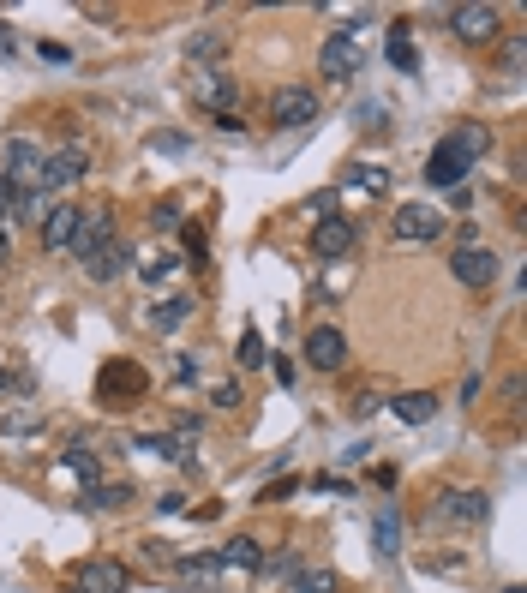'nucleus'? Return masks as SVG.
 Wrapping results in <instances>:
<instances>
[{
	"label": "nucleus",
	"instance_id": "f257e3e1",
	"mask_svg": "<svg viewBox=\"0 0 527 593\" xmlns=\"http://www.w3.org/2000/svg\"><path fill=\"white\" fill-rule=\"evenodd\" d=\"M366 30H372V18H348L330 42H324V54H318V72L330 78V84H348L360 66H366Z\"/></svg>",
	"mask_w": 527,
	"mask_h": 593
},
{
	"label": "nucleus",
	"instance_id": "f03ea898",
	"mask_svg": "<svg viewBox=\"0 0 527 593\" xmlns=\"http://www.w3.org/2000/svg\"><path fill=\"white\" fill-rule=\"evenodd\" d=\"M144 390H150V372H144L138 360H108V366H102V378H96L102 408H126V402H138Z\"/></svg>",
	"mask_w": 527,
	"mask_h": 593
},
{
	"label": "nucleus",
	"instance_id": "7ed1b4c3",
	"mask_svg": "<svg viewBox=\"0 0 527 593\" xmlns=\"http://www.w3.org/2000/svg\"><path fill=\"white\" fill-rule=\"evenodd\" d=\"M192 102L210 108V114H240V84L228 66H198L192 72Z\"/></svg>",
	"mask_w": 527,
	"mask_h": 593
},
{
	"label": "nucleus",
	"instance_id": "20e7f679",
	"mask_svg": "<svg viewBox=\"0 0 527 593\" xmlns=\"http://www.w3.org/2000/svg\"><path fill=\"white\" fill-rule=\"evenodd\" d=\"M84 174H90V150H84V144H66V150L42 156V168H36V186L54 198V192H72Z\"/></svg>",
	"mask_w": 527,
	"mask_h": 593
},
{
	"label": "nucleus",
	"instance_id": "39448f33",
	"mask_svg": "<svg viewBox=\"0 0 527 593\" xmlns=\"http://www.w3.org/2000/svg\"><path fill=\"white\" fill-rule=\"evenodd\" d=\"M312 120H318V90H312V84H282V90H270V126L294 132V126H312Z\"/></svg>",
	"mask_w": 527,
	"mask_h": 593
},
{
	"label": "nucleus",
	"instance_id": "423d86ee",
	"mask_svg": "<svg viewBox=\"0 0 527 593\" xmlns=\"http://www.w3.org/2000/svg\"><path fill=\"white\" fill-rule=\"evenodd\" d=\"M486 510H492V498H486V492H444V498H432L426 522H432V528H438V522H462V528H480V522H486Z\"/></svg>",
	"mask_w": 527,
	"mask_h": 593
},
{
	"label": "nucleus",
	"instance_id": "0eeeda50",
	"mask_svg": "<svg viewBox=\"0 0 527 593\" xmlns=\"http://www.w3.org/2000/svg\"><path fill=\"white\" fill-rule=\"evenodd\" d=\"M72 588L78 593H126L132 588V570H126L120 558H84V564L72 570Z\"/></svg>",
	"mask_w": 527,
	"mask_h": 593
},
{
	"label": "nucleus",
	"instance_id": "6e6552de",
	"mask_svg": "<svg viewBox=\"0 0 527 593\" xmlns=\"http://www.w3.org/2000/svg\"><path fill=\"white\" fill-rule=\"evenodd\" d=\"M450 30H456L462 42H474V48H480V42H498V30H504V12L474 0V6H456V12H450Z\"/></svg>",
	"mask_w": 527,
	"mask_h": 593
},
{
	"label": "nucleus",
	"instance_id": "1a4fd4ad",
	"mask_svg": "<svg viewBox=\"0 0 527 593\" xmlns=\"http://www.w3.org/2000/svg\"><path fill=\"white\" fill-rule=\"evenodd\" d=\"M36 168H42V144H36V138H24V132H18V138H6V150H0V174H6L18 192H24V186H36Z\"/></svg>",
	"mask_w": 527,
	"mask_h": 593
},
{
	"label": "nucleus",
	"instance_id": "9d476101",
	"mask_svg": "<svg viewBox=\"0 0 527 593\" xmlns=\"http://www.w3.org/2000/svg\"><path fill=\"white\" fill-rule=\"evenodd\" d=\"M474 168V156L456 144V138H438V150L426 156V186H462Z\"/></svg>",
	"mask_w": 527,
	"mask_h": 593
},
{
	"label": "nucleus",
	"instance_id": "9b49d317",
	"mask_svg": "<svg viewBox=\"0 0 527 593\" xmlns=\"http://www.w3.org/2000/svg\"><path fill=\"white\" fill-rule=\"evenodd\" d=\"M390 234H396L402 246L438 240V234H444V210H432V204H402V210H396V222H390Z\"/></svg>",
	"mask_w": 527,
	"mask_h": 593
},
{
	"label": "nucleus",
	"instance_id": "f8f14e48",
	"mask_svg": "<svg viewBox=\"0 0 527 593\" xmlns=\"http://www.w3.org/2000/svg\"><path fill=\"white\" fill-rule=\"evenodd\" d=\"M450 276H456L462 288H492V282H498L492 246H456V252H450Z\"/></svg>",
	"mask_w": 527,
	"mask_h": 593
},
{
	"label": "nucleus",
	"instance_id": "ddd939ff",
	"mask_svg": "<svg viewBox=\"0 0 527 593\" xmlns=\"http://www.w3.org/2000/svg\"><path fill=\"white\" fill-rule=\"evenodd\" d=\"M108 240H114V210L102 204V210H84V216H78V234H72L66 252H78V264H90Z\"/></svg>",
	"mask_w": 527,
	"mask_h": 593
},
{
	"label": "nucleus",
	"instance_id": "4468645a",
	"mask_svg": "<svg viewBox=\"0 0 527 593\" xmlns=\"http://www.w3.org/2000/svg\"><path fill=\"white\" fill-rule=\"evenodd\" d=\"M306 360H312L318 372H342V366H348V336H342L336 324L306 330Z\"/></svg>",
	"mask_w": 527,
	"mask_h": 593
},
{
	"label": "nucleus",
	"instance_id": "2eb2a0df",
	"mask_svg": "<svg viewBox=\"0 0 527 593\" xmlns=\"http://www.w3.org/2000/svg\"><path fill=\"white\" fill-rule=\"evenodd\" d=\"M258 558H264V546L252 534H240V540H228L216 552V570H222V582H252L258 576Z\"/></svg>",
	"mask_w": 527,
	"mask_h": 593
},
{
	"label": "nucleus",
	"instance_id": "dca6fc26",
	"mask_svg": "<svg viewBox=\"0 0 527 593\" xmlns=\"http://www.w3.org/2000/svg\"><path fill=\"white\" fill-rule=\"evenodd\" d=\"M78 216H84V204H54V210L42 216V228H36V234H42V246H48V252H66V246H72V234H78Z\"/></svg>",
	"mask_w": 527,
	"mask_h": 593
},
{
	"label": "nucleus",
	"instance_id": "f3484780",
	"mask_svg": "<svg viewBox=\"0 0 527 593\" xmlns=\"http://www.w3.org/2000/svg\"><path fill=\"white\" fill-rule=\"evenodd\" d=\"M348 246H354V222H348V216H318L312 252H318V258H348Z\"/></svg>",
	"mask_w": 527,
	"mask_h": 593
},
{
	"label": "nucleus",
	"instance_id": "a211bd4d",
	"mask_svg": "<svg viewBox=\"0 0 527 593\" xmlns=\"http://www.w3.org/2000/svg\"><path fill=\"white\" fill-rule=\"evenodd\" d=\"M126 270H132V246H126L120 234H114V240L84 264V276H90V282H114V276H126Z\"/></svg>",
	"mask_w": 527,
	"mask_h": 593
},
{
	"label": "nucleus",
	"instance_id": "6ab92c4d",
	"mask_svg": "<svg viewBox=\"0 0 527 593\" xmlns=\"http://www.w3.org/2000/svg\"><path fill=\"white\" fill-rule=\"evenodd\" d=\"M186 318H192V300H186V294H168V300H150V306H144V324H150L156 336H174Z\"/></svg>",
	"mask_w": 527,
	"mask_h": 593
},
{
	"label": "nucleus",
	"instance_id": "aec40b11",
	"mask_svg": "<svg viewBox=\"0 0 527 593\" xmlns=\"http://www.w3.org/2000/svg\"><path fill=\"white\" fill-rule=\"evenodd\" d=\"M174 582H180V588H216V582H222V570H216V552L174 558Z\"/></svg>",
	"mask_w": 527,
	"mask_h": 593
},
{
	"label": "nucleus",
	"instance_id": "412c9836",
	"mask_svg": "<svg viewBox=\"0 0 527 593\" xmlns=\"http://www.w3.org/2000/svg\"><path fill=\"white\" fill-rule=\"evenodd\" d=\"M390 414H396L402 426H426V420L438 414V396H426V390H408V396H396V402H390Z\"/></svg>",
	"mask_w": 527,
	"mask_h": 593
},
{
	"label": "nucleus",
	"instance_id": "4be33fe9",
	"mask_svg": "<svg viewBox=\"0 0 527 593\" xmlns=\"http://www.w3.org/2000/svg\"><path fill=\"white\" fill-rule=\"evenodd\" d=\"M342 180H348L354 192H366V198L390 192V168H372V162H348V168H342Z\"/></svg>",
	"mask_w": 527,
	"mask_h": 593
},
{
	"label": "nucleus",
	"instance_id": "5701e85b",
	"mask_svg": "<svg viewBox=\"0 0 527 593\" xmlns=\"http://www.w3.org/2000/svg\"><path fill=\"white\" fill-rule=\"evenodd\" d=\"M222 48H228L222 30H198V36L186 42V60H192V66H222Z\"/></svg>",
	"mask_w": 527,
	"mask_h": 593
},
{
	"label": "nucleus",
	"instance_id": "b1692460",
	"mask_svg": "<svg viewBox=\"0 0 527 593\" xmlns=\"http://www.w3.org/2000/svg\"><path fill=\"white\" fill-rule=\"evenodd\" d=\"M48 210H54V198H48L42 186H24V192L12 198V216H18V222H36V228H42V216H48Z\"/></svg>",
	"mask_w": 527,
	"mask_h": 593
},
{
	"label": "nucleus",
	"instance_id": "393cba45",
	"mask_svg": "<svg viewBox=\"0 0 527 593\" xmlns=\"http://www.w3.org/2000/svg\"><path fill=\"white\" fill-rule=\"evenodd\" d=\"M294 570H306L294 546H276V552H264V558H258V576H270V582H288Z\"/></svg>",
	"mask_w": 527,
	"mask_h": 593
},
{
	"label": "nucleus",
	"instance_id": "a878e982",
	"mask_svg": "<svg viewBox=\"0 0 527 593\" xmlns=\"http://www.w3.org/2000/svg\"><path fill=\"white\" fill-rule=\"evenodd\" d=\"M288 593H342V576L336 570H294Z\"/></svg>",
	"mask_w": 527,
	"mask_h": 593
},
{
	"label": "nucleus",
	"instance_id": "bb28decb",
	"mask_svg": "<svg viewBox=\"0 0 527 593\" xmlns=\"http://www.w3.org/2000/svg\"><path fill=\"white\" fill-rule=\"evenodd\" d=\"M84 504H90V510H126V504H132V486H120V480L90 486V492H84Z\"/></svg>",
	"mask_w": 527,
	"mask_h": 593
},
{
	"label": "nucleus",
	"instance_id": "cd10ccee",
	"mask_svg": "<svg viewBox=\"0 0 527 593\" xmlns=\"http://www.w3.org/2000/svg\"><path fill=\"white\" fill-rule=\"evenodd\" d=\"M66 468H72V474L84 480V492H90V486H102V462H96V456H90L84 444H72V450H66Z\"/></svg>",
	"mask_w": 527,
	"mask_h": 593
},
{
	"label": "nucleus",
	"instance_id": "c85d7f7f",
	"mask_svg": "<svg viewBox=\"0 0 527 593\" xmlns=\"http://www.w3.org/2000/svg\"><path fill=\"white\" fill-rule=\"evenodd\" d=\"M372 540H378V558H396V546H402V522H396V510H384V516L372 522Z\"/></svg>",
	"mask_w": 527,
	"mask_h": 593
},
{
	"label": "nucleus",
	"instance_id": "c756f323",
	"mask_svg": "<svg viewBox=\"0 0 527 593\" xmlns=\"http://www.w3.org/2000/svg\"><path fill=\"white\" fill-rule=\"evenodd\" d=\"M390 60H396L402 72H414V66H420V54H414V42H408V24H402V18L390 24Z\"/></svg>",
	"mask_w": 527,
	"mask_h": 593
},
{
	"label": "nucleus",
	"instance_id": "7c9ffc66",
	"mask_svg": "<svg viewBox=\"0 0 527 593\" xmlns=\"http://www.w3.org/2000/svg\"><path fill=\"white\" fill-rule=\"evenodd\" d=\"M234 360H240V372L270 366V360H264V336H258V330H246V336H240V348H234Z\"/></svg>",
	"mask_w": 527,
	"mask_h": 593
},
{
	"label": "nucleus",
	"instance_id": "2f4dec72",
	"mask_svg": "<svg viewBox=\"0 0 527 593\" xmlns=\"http://www.w3.org/2000/svg\"><path fill=\"white\" fill-rule=\"evenodd\" d=\"M150 228H156V234H180V228H186V216H180V204H174V198H162V204L150 210Z\"/></svg>",
	"mask_w": 527,
	"mask_h": 593
},
{
	"label": "nucleus",
	"instance_id": "473e14b6",
	"mask_svg": "<svg viewBox=\"0 0 527 593\" xmlns=\"http://www.w3.org/2000/svg\"><path fill=\"white\" fill-rule=\"evenodd\" d=\"M0 432H12V438H24V432H36V414H0Z\"/></svg>",
	"mask_w": 527,
	"mask_h": 593
},
{
	"label": "nucleus",
	"instance_id": "72a5a7b5",
	"mask_svg": "<svg viewBox=\"0 0 527 593\" xmlns=\"http://www.w3.org/2000/svg\"><path fill=\"white\" fill-rule=\"evenodd\" d=\"M138 276L144 282H168L174 276V258H150V264H138Z\"/></svg>",
	"mask_w": 527,
	"mask_h": 593
},
{
	"label": "nucleus",
	"instance_id": "f704fd0d",
	"mask_svg": "<svg viewBox=\"0 0 527 593\" xmlns=\"http://www.w3.org/2000/svg\"><path fill=\"white\" fill-rule=\"evenodd\" d=\"M210 402H216V408H240V384H216Z\"/></svg>",
	"mask_w": 527,
	"mask_h": 593
},
{
	"label": "nucleus",
	"instance_id": "c9c22d12",
	"mask_svg": "<svg viewBox=\"0 0 527 593\" xmlns=\"http://www.w3.org/2000/svg\"><path fill=\"white\" fill-rule=\"evenodd\" d=\"M522 36H510V42H504V72H522Z\"/></svg>",
	"mask_w": 527,
	"mask_h": 593
},
{
	"label": "nucleus",
	"instance_id": "e433bc0d",
	"mask_svg": "<svg viewBox=\"0 0 527 593\" xmlns=\"http://www.w3.org/2000/svg\"><path fill=\"white\" fill-rule=\"evenodd\" d=\"M42 60H48V66H66V60H72V48H66V42H42Z\"/></svg>",
	"mask_w": 527,
	"mask_h": 593
},
{
	"label": "nucleus",
	"instance_id": "4c0bfd02",
	"mask_svg": "<svg viewBox=\"0 0 527 593\" xmlns=\"http://www.w3.org/2000/svg\"><path fill=\"white\" fill-rule=\"evenodd\" d=\"M180 234H186V252L204 264V246H210V240H204V228H180Z\"/></svg>",
	"mask_w": 527,
	"mask_h": 593
},
{
	"label": "nucleus",
	"instance_id": "58836bf2",
	"mask_svg": "<svg viewBox=\"0 0 527 593\" xmlns=\"http://www.w3.org/2000/svg\"><path fill=\"white\" fill-rule=\"evenodd\" d=\"M348 414H354V420H372V414H378V396H372V390H366V396H354V408H348Z\"/></svg>",
	"mask_w": 527,
	"mask_h": 593
},
{
	"label": "nucleus",
	"instance_id": "ea45409f",
	"mask_svg": "<svg viewBox=\"0 0 527 593\" xmlns=\"http://www.w3.org/2000/svg\"><path fill=\"white\" fill-rule=\"evenodd\" d=\"M144 564H174V546H162V540H150V546H144Z\"/></svg>",
	"mask_w": 527,
	"mask_h": 593
},
{
	"label": "nucleus",
	"instance_id": "a19ab883",
	"mask_svg": "<svg viewBox=\"0 0 527 593\" xmlns=\"http://www.w3.org/2000/svg\"><path fill=\"white\" fill-rule=\"evenodd\" d=\"M174 378H180V384H192V378H198V360H192V354H180V360H174Z\"/></svg>",
	"mask_w": 527,
	"mask_h": 593
},
{
	"label": "nucleus",
	"instance_id": "79ce46f5",
	"mask_svg": "<svg viewBox=\"0 0 527 593\" xmlns=\"http://www.w3.org/2000/svg\"><path fill=\"white\" fill-rule=\"evenodd\" d=\"M288 492H294V480H276V486H264V504H282Z\"/></svg>",
	"mask_w": 527,
	"mask_h": 593
},
{
	"label": "nucleus",
	"instance_id": "37998d69",
	"mask_svg": "<svg viewBox=\"0 0 527 593\" xmlns=\"http://www.w3.org/2000/svg\"><path fill=\"white\" fill-rule=\"evenodd\" d=\"M156 510H162V516H180V510H186V498H180V492H168V498H156Z\"/></svg>",
	"mask_w": 527,
	"mask_h": 593
},
{
	"label": "nucleus",
	"instance_id": "c03bdc74",
	"mask_svg": "<svg viewBox=\"0 0 527 593\" xmlns=\"http://www.w3.org/2000/svg\"><path fill=\"white\" fill-rule=\"evenodd\" d=\"M12 198H18V186H12V180L0 174V210H12Z\"/></svg>",
	"mask_w": 527,
	"mask_h": 593
},
{
	"label": "nucleus",
	"instance_id": "a18cd8bd",
	"mask_svg": "<svg viewBox=\"0 0 527 593\" xmlns=\"http://www.w3.org/2000/svg\"><path fill=\"white\" fill-rule=\"evenodd\" d=\"M6 252H12V228L0 222V258H6Z\"/></svg>",
	"mask_w": 527,
	"mask_h": 593
},
{
	"label": "nucleus",
	"instance_id": "49530a36",
	"mask_svg": "<svg viewBox=\"0 0 527 593\" xmlns=\"http://www.w3.org/2000/svg\"><path fill=\"white\" fill-rule=\"evenodd\" d=\"M0 390H6V366H0Z\"/></svg>",
	"mask_w": 527,
	"mask_h": 593
},
{
	"label": "nucleus",
	"instance_id": "de8ad7c7",
	"mask_svg": "<svg viewBox=\"0 0 527 593\" xmlns=\"http://www.w3.org/2000/svg\"><path fill=\"white\" fill-rule=\"evenodd\" d=\"M504 593H522V588H504Z\"/></svg>",
	"mask_w": 527,
	"mask_h": 593
},
{
	"label": "nucleus",
	"instance_id": "09e8293b",
	"mask_svg": "<svg viewBox=\"0 0 527 593\" xmlns=\"http://www.w3.org/2000/svg\"><path fill=\"white\" fill-rule=\"evenodd\" d=\"M66 593H78V588H66Z\"/></svg>",
	"mask_w": 527,
	"mask_h": 593
}]
</instances>
